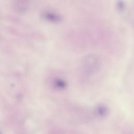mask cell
<instances>
[{
    "mask_svg": "<svg viewBox=\"0 0 134 134\" xmlns=\"http://www.w3.org/2000/svg\"><path fill=\"white\" fill-rule=\"evenodd\" d=\"M0 134H2V133H1V131H0Z\"/></svg>",
    "mask_w": 134,
    "mask_h": 134,
    "instance_id": "cell-1",
    "label": "cell"
}]
</instances>
